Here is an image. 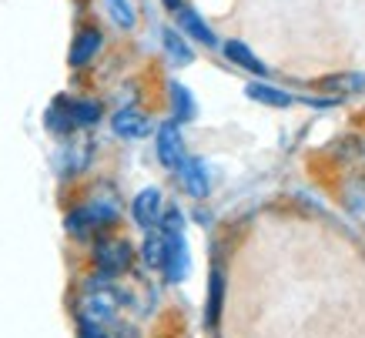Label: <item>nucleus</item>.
Wrapping results in <instances>:
<instances>
[{"mask_svg":"<svg viewBox=\"0 0 365 338\" xmlns=\"http://www.w3.org/2000/svg\"><path fill=\"white\" fill-rule=\"evenodd\" d=\"M161 4H165L168 11H178V7H185V4H181V0H161Z\"/></svg>","mask_w":365,"mask_h":338,"instance_id":"obj_21","label":"nucleus"},{"mask_svg":"<svg viewBox=\"0 0 365 338\" xmlns=\"http://www.w3.org/2000/svg\"><path fill=\"white\" fill-rule=\"evenodd\" d=\"M104 47V34L98 31V27H84V31L74 37V44H71V54H67V61H71V67H88L94 57H98V51Z\"/></svg>","mask_w":365,"mask_h":338,"instance_id":"obj_8","label":"nucleus"},{"mask_svg":"<svg viewBox=\"0 0 365 338\" xmlns=\"http://www.w3.org/2000/svg\"><path fill=\"white\" fill-rule=\"evenodd\" d=\"M161 44H165V54L175 67H188L191 61H195L191 44L181 37V31H175V27H165V31H161Z\"/></svg>","mask_w":365,"mask_h":338,"instance_id":"obj_10","label":"nucleus"},{"mask_svg":"<svg viewBox=\"0 0 365 338\" xmlns=\"http://www.w3.org/2000/svg\"><path fill=\"white\" fill-rule=\"evenodd\" d=\"M161 215H165V198L158 188H144L138 191V198L131 201V218L141 225V228L155 231L161 225Z\"/></svg>","mask_w":365,"mask_h":338,"instance_id":"obj_5","label":"nucleus"},{"mask_svg":"<svg viewBox=\"0 0 365 338\" xmlns=\"http://www.w3.org/2000/svg\"><path fill=\"white\" fill-rule=\"evenodd\" d=\"M222 295H225V278L218 272H211V288H208V325H218L222 315Z\"/></svg>","mask_w":365,"mask_h":338,"instance_id":"obj_18","label":"nucleus"},{"mask_svg":"<svg viewBox=\"0 0 365 338\" xmlns=\"http://www.w3.org/2000/svg\"><path fill=\"white\" fill-rule=\"evenodd\" d=\"M104 7H108V17H111L121 31H131L134 24H138V11H134L131 0H104Z\"/></svg>","mask_w":365,"mask_h":338,"instance_id":"obj_16","label":"nucleus"},{"mask_svg":"<svg viewBox=\"0 0 365 338\" xmlns=\"http://www.w3.org/2000/svg\"><path fill=\"white\" fill-rule=\"evenodd\" d=\"M81 338H108V332L98 325H81Z\"/></svg>","mask_w":365,"mask_h":338,"instance_id":"obj_20","label":"nucleus"},{"mask_svg":"<svg viewBox=\"0 0 365 338\" xmlns=\"http://www.w3.org/2000/svg\"><path fill=\"white\" fill-rule=\"evenodd\" d=\"M365 84V77H359V74H342V77H335L332 84H329V88H339V91H359Z\"/></svg>","mask_w":365,"mask_h":338,"instance_id":"obj_19","label":"nucleus"},{"mask_svg":"<svg viewBox=\"0 0 365 338\" xmlns=\"http://www.w3.org/2000/svg\"><path fill=\"white\" fill-rule=\"evenodd\" d=\"M171 111H175V124H185V121H195L198 108H195V94H191L185 84H171Z\"/></svg>","mask_w":365,"mask_h":338,"instance_id":"obj_12","label":"nucleus"},{"mask_svg":"<svg viewBox=\"0 0 365 338\" xmlns=\"http://www.w3.org/2000/svg\"><path fill=\"white\" fill-rule=\"evenodd\" d=\"M178 27L188 34V37H195L198 44H205V47H215V44H218L215 31H211L208 24L201 21V14L191 11V7H178Z\"/></svg>","mask_w":365,"mask_h":338,"instance_id":"obj_9","label":"nucleus"},{"mask_svg":"<svg viewBox=\"0 0 365 338\" xmlns=\"http://www.w3.org/2000/svg\"><path fill=\"white\" fill-rule=\"evenodd\" d=\"M165 235V278L171 285L185 282L188 278V265H191V255H188V241H185V231H161Z\"/></svg>","mask_w":365,"mask_h":338,"instance_id":"obj_3","label":"nucleus"},{"mask_svg":"<svg viewBox=\"0 0 365 338\" xmlns=\"http://www.w3.org/2000/svg\"><path fill=\"white\" fill-rule=\"evenodd\" d=\"M178 181H181V188H185L191 198H208V191H211L208 168H205L201 158H191V154L178 164Z\"/></svg>","mask_w":365,"mask_h":338,"instance_id":"obj_6","label":"nucleus"},{"mask_svg":"<svg viewBox=\"0 0 365 338\" xmlns=\"http://www.w3.org/2000/svg\"><path fill=\"white\" fill-rule=\"evenodd\" d=\"M245 94H248L252 101H258V104H268V108H288V104L295 101L288 91L272 88V84H248V88H245Z\"/></svg>","mask_w":365,"mask_h":338,"instance_id":"obj_13","label":"nucleus"},{"mask_svg":"<svg viewBox=\"0 0 365 338\" xmlns=\"http://www.w3.org/2000/svg\"><path fill=\"white\" fill-rule=\"evenodd\" d=\"M121 305H124L121 288H114V285H108V282L91 285L88 292L81 295V302H78L81 325H98V328L114 325V318H118Z\"/></svg>","mask_w":365,"mask_h":338,"instance_id":"obj_1","label":"nucleus"},{"mask_svg":"<svg viewBox=\"0 0 365 338\" xmlns=\"http://www.w3.org/2000/svg\"><path fill=\"white\" fill-rule=\"evenodd\" d=\"M47 128L54 134H71V131H78V124H74V118H71V108H67V101L61 98V101H54L51 104V111H47Z\"/></svg>","mask_w":365,"mask_h":338,"instance_id":"obj_15","label":"nucleus"},{"mask_svg":"<svg viewBox=\"0 0 365 338\" xmlns=\"http://www.w3.org/2000/svg\"><path fill=\"white\" fill-rule=\"evenodd\" d=\"M225 57H228V61H235L238 67H245V71L258 74V77L268 74V67L262 64V61H258V57L248 51V44H242V41H225Z\"/></svg>","mask_w":365,"mask_h":338,"instance_id":"obj_11","label":"nucleus"},{"mask_svg":"<svg viewBox=\"0 0 365 338\" xmlns=\"http://www.w3.org/2000/svg\"><path fill=\"white\" fill-rule=\"evenodd\" d=\"M111 128L118 138H128V141H138V138H148L151 131V118L138 108H121L111 118Z\"/></svg>","mask_w":365,"mask_h":338,"instance_id":"obj_7","label":"nucleus"},{"mask_svg":"<svg viewBox=\"0 0 365 338\" xmlns=\"http://www.w3.org/2000/svg\"><path fill=\"white\" fill-rule=\"evenodd\" d=\"M67 108H71V118L78 128H91V124H98L101 121V104L98 101H67Z\"/></svg>","mask_w":365,"mask_h":338,"instance_id":"obj_17","label":"nucleus"},{"mask_svg":"<svg viewBox=\"0 0 365 338\" xmlns=\"http://www.w3.org/2000/svg\"><path fill=\"white\" fill-rule=\"evenodd\" d=\"M141 258L148 268H155V272H161L165 268V235L161 231H148V238H144L141 245Z\"/></svg>","mask_w":365,"mask_h":338,"instance_id":"obj_14","label":"nucleus"},{"mask_svg":"<svg viewBox=\"0 0 365 338\" xmlns=\"http://www.w3.org/2000/svg\"><path fill=\"white\" fill-rule=\"evenodd\" d=\"M94 265L101 275H124L134 265V248L118 235H104L94 241Z\"/></svg>","mask_w":365,"mask_h":338,"instance_id":"obj_2","label":"nucleus"},{"mask_svg":"<svg viewBox=\"0 0 365 338\" xmlns=\"http://www.w3.org/2000/svg\"><path fill=\"white\" fill-rule=\"evenodd\" d=\"M188 158L185 151V138H181V124L175 121H165L158 128V161L165 164L168 171H178V164Z\"/></svg>","mask_w":365,"mask_h":338,"instance_id":"obj_4","label":"nucleus"}]
</instances>
